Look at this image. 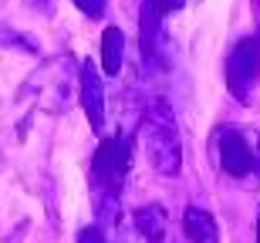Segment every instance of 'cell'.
I'll return each mask as SVG.
<instances>
[{"label":"cell","instance_id":"cell-1","mask_svg":"<svg viewBox=\"0 0 260 243\" xmlns=\"http://www.w3.org/2000/svg\"><path fill=\"white\" fill-rule=\"evenodd\" d=\"M145 152H149V162H152L155 172L162 176H176L179 172V132H176L173 112L166 101H155L152 112H149V122H145Z\"/></svg>","mask_w":260,"mask_h":243},{"label":"cell","instance_id":"cell-2","mask_svg":"<svg viewBox=\"0 0 260 243\" xmlns=\"http://www.w3.org/2000/svg\"><path fill=\"white\" fill-rule=\"evenodd\" d=\"M128 162H132V142H128L125 135L105 138V142L98 146V152H95V179L115 193V186L122 183Z\"/></svg>","mask_w":260,"mask_h":243},{"label":"cell","instance_id":"cell-3","mask_svg":"<svg viewBox=\"0 0 260 243\" xmlns=\"http://www.w3.org/2000/svg\"><path fill=\"white\" fill-rule=\"evenodd\" d=\"M260 75V41H240L233 48L230 61H226V81H230V91L237 98H247L250 85Z\"/></svg>","mask_w":260,"mask_h":243},{"label":"cell","instance_id":"cell-4","mask_svg":"<svg viewBox=\"0 0 260 243\" xmlns=\"http://www.w3.org/2000/svg\"><path fill=\"white\" fill-rule=\"evenodd\" d=\"M220 162L223 169L237 179L253 172V162H257V152L247 146V138L240 132H220Z\"/></svg>","mask_w":260,"mask_h":243},{"label":"cell","instance_id":"cell-5","mask_svg":"<svg viewBox=\"0 0 260 243\" xmlns=\"http://www.w3.org/2000/svg\"><path fill=\"white\" fill-rule=\"evenodd\" d=\"M81 108L88 112V122L95 132H102L105 125V88H102V78H98L95 64H81Z\"/></svg>","mask_w":260,"mask_h":243},{"label":"cell","instance_id":"cell-6","mask_svg":"<svg viewBox=\"0 0 260 243\" xmlns=\"http://www.w3.org/2000/svg\"><path fill=\"white\" fill-rule=\"evenodd\" d=\"M186 233L193 243H220V226L206 210L200 206H189L186 210Z\"/></svg>","mask_w":260,"mask_h":243},{"label":"cell","instance_id":"cell-7","mask_svg":"<svg viewBox=\"0 0 260 243\" xmlns=\"http://www.w3.org/2000/svg\"><path fill=\"white\" fill-rule=\"evenodd\" d=\"M122 51H125V34L118 27H108L102 34V71L118 75L122 71Z\"/></svg>","mask_w":260,"mask_h":243},{"label":"cell","instance_id":"cell-8","mask_svg":"<svg viewBox=\"0 0 260 243\" xmlns=\"http://www.w3.org/2000/svg\"><path fill=\"white\" fill-rule=\"evenodd\" d=\"M135 230H139L149 243H159L166 236V213L159 210V206L139 210V213H135Z\"/></svg>","mask_w":260,"mask_h":243},{"label":"cell","instance_id":"cell-9","mask_svg":"<svg viewBox=\"0 0 260 243\" xmlns=\"http://www.w3.org/2000/svg\"><path fill=\"white\" fill-rule=\"evenodd\" d=\"M75 7L85 14V17H102L105 14V0H75Z\"/></svg>","mask_w":260,"mask_h":243},{"label":"cell","instance_id":"cell-10","mask_svg":"<svg viewBox=\"0 0 260 243\" xmlns=\"http://www.w3.org/2000/svg\"><path fill=\"white\" fill-rule=\"evenodd\" d=\"M78 243H105V233H102L98 226H85V230L78 233Z\"/></svg>","mask_w":260,"mask_h":243},{"label":"cell","instance_id":"cell-11","mask_svg":"<svg viewBox=\"0 0 260 243\" xmlns=\"http://www.w3.org/2000/svg\"><path fill=\"white\" fill-rule=\"evenodd\" d=\"M34 4H44V0H34Z\"/></svg>","mask_w":260,"mask_h":243},{"label":"cell","instance_id":"cell-12","mask_svg":"<svg viewBox=\"0 0 260 243\" xmlns=\"http://www.w3.org/2000/svg\"><path fill=\"white\" fill-rule=\"evenodd\" d=\"M257 162H260V152H257Z\"/></svg>","mask_w":260,"mask_h":243},{"label":"cell","instance_id":"cell-13","mask_svg":"<svg viewBox=\"0 0 260 243\" xmlns=\"http://www.w3.org/2000/svg\"><path fill=\"white\" fill-rule=\"evenodd\" d=\"M257 41H260V38H257Z\"/></svg>","mask_w":260,"mask_h":243}]
</instances>
